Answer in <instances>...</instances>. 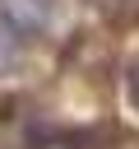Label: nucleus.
Masks as SVG:
<instances>
[{"label":"nucleus","instance_id":"nucleus-2","mask_svg":"<svg viewBox=\"0 0 139 149\" xmlns=\"http://www.w3.org/2000/svg\"><path fill=\"white\" fill-rule=\"evenodd\" d=\"M125 98H130V107L139 112V61L125 70Z\"/></svg>","mask_w":139,"mask_h":149},{"label":"nucleus","instance_id":"nucleus-1","mask_svg":"<svg viewBox=\"0 0 139 149\" xmlns=\"http://www.w3.org/2000/svg\"><path fill=\"white\" fill-rule=\"evenodd\" d=\"M23 56H28V37L14 33L9 23H0V79H9V74L23 65Z\"/></svg>","mask_w":139,"mask_h":149}]
</instances>
